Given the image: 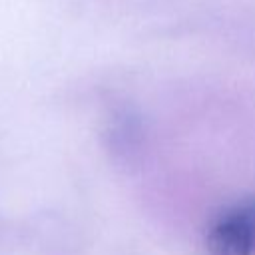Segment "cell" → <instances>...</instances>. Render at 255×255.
<instances>
[{"label": "cell", "instance_id": "6da1fadb", "mask_svg": "<svg viewBox=\"0 0 255 255\" xmlns=\"http://www.w3.org/2000/svg\"><path fill=\"white\" fill-rule=\"evenodd\" d=\"M205 255H255V195L237 199L213 219Z\"/></svg>", "mask_w": 255, "mask_h": 255}]
</instances>
